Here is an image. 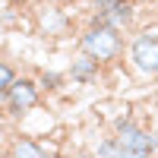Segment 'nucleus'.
Instances as JSON below:
<instances>
[{"mask_svg": "<svg viewBox=\"0 0 158 158\" xmlns=\"http://www.w3.org/2000/svg\"><path fill=\"white\" fill-rule=\"evenodd\" d=\"M101 70H104V63L95 60L92 54H85V51L73 54L70 63H67V76H70V82L79 85V89H82V85H92V82L101 76Z\"/></svg>", "mask_w": 158, "mask_h": 158, "instance_id": "obj_7", "label": "nucleus"}, {"mask_svg": "<svg viewBox=\"0 0 158 158\" xmlns=\"http://www.w3.org/2000/svg\"><path fill=\"white\" fill-rule=\"evenodd\" d=\"M120 152L130 155V158H149V155H158V142H155V133L152 127H142V123H130L123 127L120 133Z\"/></svg>", "mask_w": 158, "mask_h": 158, "instance_id": "obj_5", "label": "nucleus"}, {"mask_svg": "<svg viewBox=\"0 0 158 158\" xmlns=\"http://www.w3.org/2000/svg\"><path fill=\"white\" fill-rule=\"evenodd\" d=\"M130 123H136V114H133V108H123V114H117L111 120V133H120V130L130 127Z\"/></svg>", "mask_w": 158, "mask_h": 158, "instance_id": "obj_13", "label": "nucleus"}, {"mask_svg": "<svg viewBox=\"0 0 158 158\" xmlns=\"http://www.w3.org/2000/svg\"><path fill=\"white\" fill-rule=\"evenodd\" d=\"M82 3H89V0H82Z\"/></svg>", "mask_w": 158, "mask_h": 158, "instance_id": "obj_16", "label": "nucleus"}, {"mask_svg": "<svg viewBox=\"0 0 158 158\" xmlns=\"http://www.w3.org/2000/svg\"><path fill=\"white\" fill-rule=\"evenodd\" d=\"M32 22H35V32L44 38V41H60V38H70L76 29V19L73 13L57 3V0H35L32 6Z\"/></svg>", "mask_w": 158, "mask_h": 158, "instance_id": "obj_3", "label": "nucleus"}, {"mask_svg": "<svg viewBox=\"0 0 158 158\" xmlns=\"http://www.w3.org/2000/svg\"><path fill=\"white\" fill-rule=\"evenodd\" d=\"M127 38H130L127 32L114 29L108 22H85L76 32V48L101 60L104 67H114L117 60L127 57Z\"/></svg>", "mask_w": 158, "mask_h": 158, "instance_id": "obj_1", "label": "nucleus"}, {"mask_svg": "<svg viewBox=\"0 0 158 158\" xmlns=\"http://www.w3.org/2000/svg\"><path fill=\"white\" fill-rule=\"evenodd\" d=\"M41 95H44V89L41 82H38V76H19L16 79V85L10 89V95L0 98V108L6 111V117H13V120H25L38 104H41Z\"/></svg>", "mask_w": 158, "mask_h": 158, "instance_id": "obj_4", "label": "nucleus"}, {"mask_svg": "<svg viewBox=\"0 0 158 158\" xmlns=\"http://www.w3.org/2000/svg\"><path fill=\"white\" fill-rule=\"evenodd\" d=\"M51 152H54V149H51L48 142H38V136H16L6 146V155L10 158H44Z\"/></svg>", "mask_w": 158, "mask_h": 158, "instance_id": "obj_8", "label": "nucleus"}, {"mask_svg": "<svg viewBox=\"0 0 158 158\" xmlns=\"http://www.w3.org/2000/svg\"><path fill=\"white\" fill-rule=\"evenodd\" d=\"M152 133H155V142H158V123H155V127H152Z\"/></svg>", "mask_w": 158, "mask_h": 158, "instance_id": "obj_15", "label": "nucleus"}, {"mask_svg": "<svg viewBox=\"0 0 158 158\" xmlns=\"http://www.w3.org/2000/svg\"><path fill=\"white\" fill-rule=\"evenodd\" d=\"M38 82H41L44 95H57V92H63V85L70 82V76L60 73V70H41L38 73Z\"/></svg>", "mask_w": 158, "mask_h": 158, "instance_id": "obj_9", "label": "nucleus"}, {"mask_svg": "<svg viewBox=\"0 0 158 158\" xmlns=\"http://www.w3.org/2000/svg\"><path fill=\"white\" fill-rule=\"evenodd\" d=\"M123 60L136 79H158V22L130 32Z\"/></svg>", "mask_w": 158, "mask_h": 158, "instance_id": "obj_2", "label": "nucleus"}, {"mask_svg": "<svg viewBox=\"0 0 158 158\" xmlns=\"http://www.w3.org/2000/svg\"><path fill=\"white\" fill-rule=\"evenodd\" d=\"M92 155H111V158H123L117 133H111V136H98V142L92 146Z\"/></svg>", "mask_w": 158, "mask_h": 158, "instance_id": "obj_10", "label": "nucleus"}, {"mask_svg": "<svg viewBox=\"0 0 158 158\" xmlns=\"http://www.w3.org/2000/svg\"><path fill=\"white\" fill-rule=\"evenodd\" d=\"M136 3L133 0H120L117 6H111L108 13H89L85 16V22H108V25H114V29H120V32H133L136 29Z\"/></svg>", "mask_w": 158, "mask_h": 158, "instance_id": "obj_6", "label": "nucleus"}, {"mask_svg": "<svg viewBox=\"0 0 158 158\" xmlns=\"http://www.w3.org/2000/svg\"><path fill=\"white\" fill-rule=\"evenodd\" d=\"M22 13H25V10H19V6H13V3H6V0H3V13H0V22H3V29L22 25Z\"/></svg>", "mask_w": 158, "mask_h": 158, "instance_id": "obj_12", "label": "nucleus"}, {"mask_svg": "<svg viewBox=\"0 0 158 158\" xmlns=\"http://www.w3.org/2000/svg\"><path fill=\"white\" fill-rule=\"evenodd\" d=\"M19 76H22V73L13 67L10 60H0V98L10 95V89L16 85V79H19Z\"/></svg>", "mask_w": 158, "mask_h": 158, "instance_id": "obj_11", "label": "nucleus"}, {"mask_svg": "<svg viewBox=\"0 0 158 158\" xmlns=\"http://www.w3.org/2000/svg\"><path fill=\"white\" fill-rule=\"evenodd\" d=\"M6 3L19 6V10H32V6H35V0H6Z\"/></svg>", "mask_w": 158, "mask_h": 158, "instance_id": "obj_14", "label": "nucleus"}]
</instances>
